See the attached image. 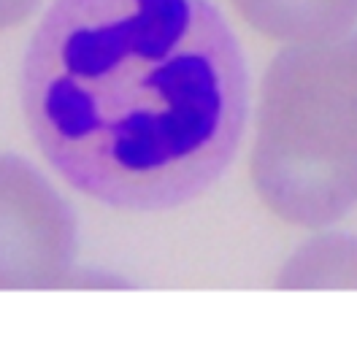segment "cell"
I'll return each mask as SVG.
<instances>
[{"mask_svg": "<svg viewBox=\"0 0 357 346\" xmlns=\"http://www.w3.org/2000/svg\"><path fill=\"white\" fill-rule=\"evenodd\" d=\"M49 165L119 211L203 195L241 146L244 49L211 0H54L20 73Z\"/></svg>", "mask_w": 357, "mask_h": 346, "instance_id": "obj_1", "label": "cell"}, {"mask_svg": "<svg viewBox=\"0 0 357 346\" xmlns=\"http://www.w3.org/2000/svg\"><path fill=\"white\" fill-rule=\"evenodd\" d=\"M252 184L271 214L328 227L357 206V30L287 46L268 65Z\"/></svg>", "mask_w": 357, "mask_h": 346, "instance_id": "obj_2", "label": "cell"}, {"mask_svg": "<svg viewBox=\"0 0 357 346\" xmlns=\"http://www.w3.org/2000/svg\"><path fill=\"white\" fill-rule=\"evenodd\" d=\"M76 255V219L27 160L0 154V289L63 287Z\"/></svg>", "mask_w": 357, "mask_h": 346, "instance_id": "obj_3", "label": "cell"}, {"mask_svg": "<svg viewBox=\"0 0 357 346\" xmlns=\"http://www.w3.org/2000/svg\"><path fill=\"white\" fill-rule=\"evenodd\" d=\"M238 17L271 41L303 46L352 33L357 0H230Z\"/></svg>", "mask_w": 357, "mask_h": 346, "instance_id": "obj_4", "label": "cell"}, {"mask_svg": "<svg viewBox=\"0 0 357 346\" xmlns=\"http://www.w3.org/2000/svg\"><path fill=\"white\" fill-rule=\"evenodd\" d=\"M284 289H357V236L331 233L303 243L282 273Z\"/></svg>", "mask_w": 357, "mask_h": 346, "instance_id": "obj_5", "label": "cell"}, {"mask_svg": "<svg viewBox=\"0 0 357 346\" xmlns=\"http://www.w3.org/2000/svg\"><path fill=\"white\" fill-rule=\"evenodd\" d=\"M38 0H0V30L14 27L36 11Z\"/></svg>", "mask_w": 357, "mask_h": 346, "instance_id": "obj_6", "label": "cell"}]
</instances>
